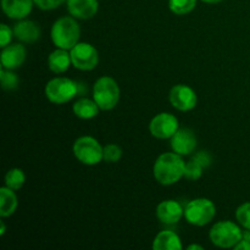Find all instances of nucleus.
I'll return each mask as SVG.
<instances>
[{"mask_svg": "<svg viewBox=\"0 0 250 250\" xmlns=\"http://www.w3.org/2000/svg\"><path fill=\"white\" fill-rule=\"evenodd\" d=\"M186 163L177 153H164L154 164V177L160 185L171 186L177 183L185 176Z\"/></svg>", "mask_w": 250, "mask_h": 250, "instance_id": "f257e3e1", "label": "nucleus"}, {"mask_svg": "<svg viewBox=\"0 0 250 250\" xmlns=\"http://www.w3.org/2000/svg\"><path fill=\"white\" fill-rule=\"evenodd\" d=\"M81 29L77 21L72 17H61L51 27V39L58 48L71 50L80 43Z\"/></svg>", "mask_w": 250, "mask_h": 250, "instance_id": "f03ea898", "label": "nucleus"}, {"mask_svg": "<svg viewBox=\"0 0 250 250\" xmlns=\"http://www.w3.org/2000/svg\"><path fill=\"white\" fill-rule=\"evenodd\" d=\"M93 99L100 110H111L120 100V87L111 77H100L93 87Z\"/></svg>", "mask_w": 250, "mask_h": 250, "instance_id": "7ed1b4c3", "label": "nucleus"}, {"mask_svg": "<svg viewBox=\"0 0 250 250\" xmlns=\"http://www.w3.org/2000/svg\"><path fill=\"white\" fill-rule=\"evenodd\" d=\"M210 241L220 248H234L243 238V232L232 221H220L210 229Z\"/></svg>", "mask_w": 250, "mask_h": 250, "instance_id": "20e7f679", "label": "nucleus"}, {"mask_svg": "<svg viewBox=\"0 0 250 250\" xmlns=\"http://www.w3.org/2000/svg\"><path fill=\"white\" fill-rule=\"evenodd\" d=\"M216 215V208L214 203L207 198H198L190 200L185 209V217L190 225L205 226L214 220Z\"/></svg>", "mask_w": 250, "mask_h": 250, "instance_id": "39448f33", "label": "nucleus"}, {"mask_svg": "<svg viewBox=\"0 0 250 250\" xmlns=\"http://www.w3.org/2000/svg\"><path fill=\"white\" fill-rule=\"evenodd\" d=\"M78 85L66 77H56L45 85V97L54 104H65L77 95Z\"/></svg>", "mask_w": 250, "mask_h": 250, "instance_id": "423d86ee", "label": "nucleus"}, {"mask_svg": "<svg viewBox=\"0 0 250 250\" xmlns=\"http://www.w3.org/2000/svg\"><path fill=\"white\" fill-rule=\"evenodd\" d=\"M103 148L99 142L93 137H81L73 144V154L83 165L93 166L103 160Z\"/></svg>", "mask_w": 250, "mask_h": 250, "instance_id": "0eeeda50", "label": "nucleus"}, {"mask_svg": "<svg viewBox=\"0 0 250 250\" xmlns=\"http://www.w3.org/2000/svg\"><path fill=\"white\" fill-rule=\"evenodd\" d=\"M70 54L72 65L78 70L90 71L99 62V54L92 44L77 43L71 49Z\"/></svg>", "mask_w": 250, "mask_h": 250, "instance_id": "6e6552de", "label": "nucleus"}, {"mask_svg": "<svg viewBox=\"0 0 250 250\" xmlns=\"http://www.w3.org/2000/svg\"><path fill=\"white\" fill-rule=\"evenodd\" d=\"M150 133L155 138L167 139L171 138L178 131V120L168 112H161L156 115L149 125Z\"/></svg>", "mask_w": 250, "mask_h": 250, "instance_id": "1a4fd4ad", "label": "nucleus"}, {"mask_svg": "<svg viewBox=\"0 0 250 250\" xmlns=\"http://www.w3.org/2000/svg\"><path fill=\"white\" fill-rule=\"evenodd\" d=\"M170 102L180 111H189L197 106L198 98L194 90L185 84H177L170 90Z\"/></svg>", "mask_w": 250, "mask_h": 250, "instance_id": "9d476101", "label": "nucleus"}, {"mask_svg": "<svg viewBox=\"0 0 250 250\" xmlns=\"http://www.w3.org/2000/svg\"><path fill=\"white\" fill-rule=\"evenodd\" d=\"M197 146V137L189 128H178L171 137V148L180 155H189Z\"/></svg>", "mask_w": 250, "mask_h": 250, "instance_id": "9b49d317", "label": "nucleus"}, {"mask_svg": "<svg viewBox=\"0 0 250 250\" xmlns=\"http://www.w3.org/2000/svg\"><path fill=\"white\" fill-rule=\"evenodd\" d=\"M183 215L185 210L176 200H164L156 208V217L159 221L166 225L177 224Z\"/></svg>", "mask_w": 250, "mask_h": 250, "instance_id": "f8f14e48", "label": "nucleus"}, {"mask_svg": "<svg viewBox=\"0 0 250 250\" xmlns=\"http://www.w3.org/2000/svg\"><path fill=\"white\" fill-rule=\"evenodd\" d=\"M26 60V49L21 44H12L2 48L1 65L7 70H16L21 67Z\"/></svg>", "mask_w": 250, "mask_h": 250, "instance_id": "ddd939ff", "label": "nucleus"}, {"mask_svg": "<svg viewBox=\"0 0 250 250\" xmlns=\"http://www.w3.org/2000/svg\"><path fill=\"white\" fill-rule=\"evenodd\" d=\"M99 9L98 0H67V10L71 16L78 20L92 19Z\"/></svg>", "mask_w": 250, "mask_h": 250, "instance_id": "4468645a", "label": "nucleus"}, {"mask_svg": "<svg viewBox=\"0 0 250 250\" xmlns=\"http://www.w3.org/2000/svg\"><path fill=\"white\" fill-rule=\"evenodd\" d=\"M33 4V0H1L5 15L14 20H22L28 16Z\"/></svg>", "mask_w": 250, "mask_h": 250, "instance_id": "2eb2a0df", "label": "nucleus"}, {"mask_svg": "<svg viewBox=\"0 0 250 250\" xmlns=\"http://www.w3.org/2000/svg\"><path fill=\"white\" fill-rule=\"evenodd\" d=\"M14 36L22 43H34L41 37V28L36 22L23 20L15 24Z\"/></svg>", "mask_w": 250, "mask_h": 250, "instance_id": "dca6fc26", "label": "nucleus"}, {"mask_svg": "<svg viewBox=\"0 0 250 250\" xmlns=\"http://www.w3.org/2000/svg\"><path fill=\"white\" fill-rule=\"evenodd\" d=\"M70 65H72L71 54L66 49L58 48L48 58V66L54 73L65 72L68 70Z\"/></svg>", "mask_w": 250, "mask_h": 250, "instance_id": "f3484780", "label": "nucleus"}, {"mask_svg": "<svg viewBox=\"0 0 250 250\" xmlns=\"http://www.w3.org/2000/svg\"><path fill=\"white\" fill-rule=\"evenodd\" d=\"M154 250H181L182 243L175 232L163 231L155 237L153 242Z\"/></svg>", "mask_w": 250, "mask_h": 250, "instance_id": "a211bd4d", "label": "nucleus"}, {"mask_svg": "<svg viewBox=\"0 0 250 250\" xmlns=\"http://www.w3.org/2000/svg\"><path fill=\"white\" fill-rule=\"evenodd\" d=\"M17 208V197L15 190L9 187L0 188V216H11Z\"/></svg>", "mask_w": 250, "mask_h": 250, "instance_id": "6ab92c4d", "label": "nucleus"}, {"mask_svg": "<svg viewBox=\"0 0 250 250\" xmlns=\"http://www.w3.org/2000/svg\"><path fill=\"white\" fill-rule=\"evenodd\" d=\"M99 109L95 100L87 99V98H82V99L77 100L73 104V112L77 117L82 120H89L97 116L99 114Z\"/></svg>", "mask_w": 250, "mask_h": 250, "instance_id": "aec40b11", "label": "nucleus"}, {"mask_svg": "<svg viewBox=\"0 0 250 250\" xmlns=\"http://www.w3.org/2000/svg\"><path fill=\"white\" fill-rule=\"evenodd\" d=\"M26 182V176L21 168H11L5 176V186L14 190L21 189Z\"/></svg>", "mask_w": 250, "mask_h": 250, "instance_id": "412c9836", "label": "nucleus"}, {"mask_svg": "<svg viewBox=\"0 0 250 250\" xmlns=\"http://www.w3.org/2000/svg\"><path fill=\"white\" fill-rule=\"evenodd\" d=\"M197 0H168V7L176 15H186L193 11Z\"/></svg>", "mask_w": 250, "mask_h": 250, "instance_id": "4be33fe9", "label": "nucleus"}, {"mask_svg": "<svg viewBox=\"0 0 250 250\" xmlns=\"http://www.w3.org/2000/svg\"><path fill=\"white\" fill-rule=\"evenodd\" d=\"M11 71L12 70H7L4 67H1V71H0L1 87L5 90H14L19 85V77L16 76V73L11 72Z\"/></svg>", "mask_w": 250, "mask_h": 250, "instance_id": "5701e85b", "label": "nucleus"}, {"mask_svg": "<svg viewBox=\"0 0 250 250\" xmlns=\"http://www.w3.org/2000/svg\"><path fill=\"white\" fill-rule=\"evenodd\" d=\"M203 167H204V166H203L199 161H197L194 158H193L192 160H189L187 164H186L185 177L189 181L199 180V178L202 177Z\"/></svg>", "mask_w": 250, "mask_h": 250, "instance_id": "b1692460", "label": "nucleus"}, {"mask_svg": "<svg viewBox=\"0 0 250 250\" xmlns=\"http://www.w3.org/2000/svg\"><path fill=\"white\" fill-rule=\"evenodd\" d=\"M122 150L116 144H107L103 150V160L106 163H117L121 159Z\"/></svg>", "mask_w": 250, "mask_h": 250, "instance_id": "393cba45", "label": "nucleus"}, {"mask_svg": "<svg viewBox=\"0 0 250 250\" xmlns=\"http://www.w3.org/2000/svg\"><path fill=\"white\" fill-rule=\"evenodd\" d=\"M236 217L242 227L250 229V203H244L237 209Z\"/></svg>", "mask_w": 250, "mask_h": 250, "instance_id": "a878e982", "label": "nucleus"}, {"mask_svg": "<svg viewBox=\"0 0 250 250\" xmlns=\"http://www.w3.org/2000/svg\"><path fill=\"white\" fill-rule=\"evenodd\" d=\"M12 33H14V31H11L10 27H7V24L2 23L0 26V44H1V48L9 45L12 38Z\"/></svg>", "mask_w": 250, "mask_h": 250, "instance_id": "bb28decb", "label": "nucleus"}, {"mask_svg": "<svg viewBox=\"0 0 250 250\" xmlns=\"http://www.w3.org/2000/svg\"><path fill=\"white\" fill-rule=\"evenodd\" d=\"M34 4L42 10H54L60 6L65 0H33Z\"/></svg>", "mask_w": 250, "mask_h": 250, "instance_id": "cd10ccee", "label": "nucleus"}, {"mask_svg": "<svg viewBox=\"0 0 250 250\" xmlns=\"http://www.w3.org/2000/svg\"><path fill=\"white\" fill-rule=\"evenodd\" d=\"M194 159L197 161H199L200 164H202L204 167H207V166L210 165V163H211V158H210V155L208 153H205V151H200V153H198L197 155L194 156Z\"/></svg>", "mask_w": 250, "mask_h": 250, "instance_id": "c85d7f7f", "label": "nucleus"}, {"mask_svg": "<svg viewBox=\"0 0 250 250\" xmlns=\"http://www.w3.org/2000/svg\"><path fill=\"white\" fill-rule=\"evenodd\" d=\"M234 249L236 250H250V242L247 238H242L238 243L234 246Z\"/></svg>", "mask_w": 250, "mask_h": 250, "instance_id": "c756f323", "label": "nucleus"}, {"mask_svg": "<svg viewBox=\"0 0 250 250\" xmlns=\"http://www.w3.org/2000/svg\"><path fill=\"white\" fill-rule=\"evenodd\" d=\"M188 250H194V249H198V250H203L204 248H203L202 246H198V244H192V246H189L187 248Z\"/></svg>", "mask_w": 250, "mask_h": 250, "instance_id": "7c9ffc66", "label": "nucleus"}, {"mask_svg": "<svg viewBox=\"0 0 250 250\" xmlns=\"http://www.w3.org/2000/svg\"><path fill=\"white\" fill-rule=\"evenodd\" d=\"M0 225H1V229H0V236H4V233H5V224H4V221H0Z\"/></svg>", "mask_w": 250, "mask_h": 250, "instance_id": "2f4dec72", "label": "nucleus"}, {"mask_svg": "<svg viewBox=\"0 0 250 250\" xmlns=\"http://www.w3.org/2000/svg\"><path fill=\"white\" fill-rule=\"evenodd\" d=\"M202 1L208 2V4H216V2L222 1V0H202Z\"/></svg>", "mask_w": 250, "mask_h": 250, "instance_id": "473e14b6", "label": "nucleus"}, {"mask_svg": "<svg viewBox=\"0 0 250 250\" xmlns=\"http://www.w3.org/2000/svg\"><path fill=\"white\" fill-rule=\"evenodd\" d=\"M243 237H244V238L248 239V241L250 242V229H247V231L244 232V233H243Z\"/></svg>", "mask_w": 250, "mask_h": 250, "instance_id": "72a5a7b5", "label": "nucleus"}]
</instances>
